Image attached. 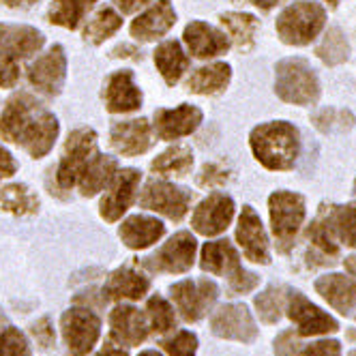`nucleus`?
<instances>
[{
	"instance_id": "f257e3e1",
	"label": "nucleus",
	"mask_w": 356,
	"mask_h": 356,
	"mask_svg": "<svg viewBox=\"0 0 356 356\" xmlns=\"http://www.w3.org/2000/svg\"><path fill=\"white\" fill-rule=\"evenodd\" d=\"M58 131V118L29 92L13 95L0 114V138L19 144L33 159H41L52 150Z\"/></svg>"
},
{
	"instance_id": "f03ea898",
	"label": "nucleus",
	"mask_w": 356,
	"mask_h": 356,
	"mask_svg": "<svg viewBox=\"0 0 356 356\" xmlns=\"http://www.w3.org/2000/svg\"><path fill=\"white\" fill-rule=\"evenodd\" d=\"M249 146L266 170L286 172L294 168L300 155V131L288 120L264 122L251 131Z\"/></svg>"
},
{
	"instance_id": "7ed1b4c3",
	"label": "nucleus",
	"mask_w": 356,
	"mask_h": 356,
	"mask_svg": "<svg viewBox=\"0 0 356 356\" xmlns=\"http://www.w3.org/2000/svg\"><path fill=\"white\" fill-rule=\"evenodd\" d=\"M202 270L211 275L227 277V288H230V296L236 294H249L258 288L260 277L256 273H249L241 266L238 251L230 241H213L202 247Z\"/></svg>"
},
{
	"instance_id": "20e7f679",
	"label": "nucleus",
	"mask_w": 356,
	"mask_h": 356,
	"mask_svg": "<svg viewBox=\"0 0 356 356\" xmlns=\"http://www.w3.org/2000/svg\"><path fill=\"white\" fill-rule=\"evenodd\" d=\"M277 97L294 106H314L320 99V80L305 58H284L275 67Z\"/></svg>"
},
{
	"instance_id": "39448f33",
	"label": "nucleus",
	"mask_w": 356,
	"mask_h": 356,
	"mask_svg": "<svg viewBox=\"0 0 356 356\" xmlns=\"http://www.w3.org/2000/svg\"><path fill=\"white\" fill-rule=\"evenodd\" d=\"M326 24V11L320 3L312 0H298V3L288 5L279 13L275 29L277 35L286 45H309L320 37Z\"/></svg>"
},
{
	"instance_id": "423d86ee",
	"label": "nucleus",
	"mask_w": 356,
	"mask_h": 356,
	"mask_svg": "<svg viewBox=\"0 0 356 356\" xmlns=\"http://www.w3.org/2000/svg\"><path fill=\"white\" fill-rule=\"evenodd\" d=\"M268 215L273 234L277 238V249L288 253L294 247L296 234L307 215L305 209V197L294 191H275L268 197Z\"/></svg>"
},
{
	"instance_id": "0eeeda50",
	"label": "nucleus",
	"mask_w": 356,
	"mask_h": 356,
	"mask_svg": "<svg viewBox=\"0 0 356 356\" xmlns=\"http://www.w3.org/2000/svg\"><path fill=\"white\" fill-rule=\"evenodd\" d=\"M95 152H97V134L88 129V127L75 129L67 138L63 159L56 170V183L60 189H71L78 183L80 174L84 172V168L88 165Z\"/></svg>"
},
{
	"instance_id": "6e6552de",
	"label": "nucleus",
	"mask_w": 356,
	"mask_h": 356,
	"mask_svg": "<svg viewBox=\"0 0 356 356\" xmlns=\"http://www.w3.org/2000/svg\"><path fill=\"white\" fill-rule=\"evenodd\" d=\"M191 191L152 178L140 193V207L152 213H159L172 221H181L191 207Z\"/></svg>"
},
{
	"instance_id": "1a4fd4ad",
	"label": "nucleus",
	"mask_w": 356,
	"mask_h": 356,
	"mask_svg": "<svg viewBox=\"0 0 356 356\" xmlns=\"http://www.w3.org/2000/svg\"><path fill=\"white\" fill-rule=\"evenodd\" d=\"M286 312H288V318L296 324V335L300 337L328 335L339 330V322L333 316L322 312L318 305H314L298 290H288Z\"/></svg>"
},
{
	"instance_id": "9d476101",
	"label": "nucleus",
	"mask_w": 356,
	"mask_h": 356,
	"mask_svg": "<svg viewBox=\"0 0 356 356\" xmlns=\"http://www.w3.org/2000/svg\"><path fill=\"white\" fill-rule=\"evenodd\" d=\"M197 243L191 232H178L165 245H161L155 253L142 260V266L150 273H170L178 275L193 266Z\"/></svg>"
},
{
	"instance_id": "9b49d317",
	"label": "nucleus",
	"mask_w": 356,
	"mask_h": 356,
	"mask_svg": "<svg viewBox=\"0 0 356 356\" xmlns=\"http://www.w3.org/2000/svg\"><path fill=\"white\" fill-rule=\"evenodd\" d=\"M60 328L67 350L73 356H86L99 339L101 320L95 312L86 307H73L63 314Z\"/></svg>"
},
{
	"instance_id": "f8f14e48",
	"label": "nucleus",
	"mask_w": 356,
	"mask_h": 356,
	"mask_svg": "<svg viewBox=\"0 0 356 356\" xmlns=\"http://www.w3.org/2000/svg\"><path fill=\"white\" fill-rule=\"evenodd\" d=\"M170 292H172L176 309L181 312V316L187 322H197L204 318L219 296L217 286L209 282V279H197V282L185 279V282L174 284Z\"/></svg>"
},
{
	"instance_id": "ddd939ff",
	"label": "nucleus",
	"mask_w": 356,
	"mask_h": 356,
	"mask_svg": "<svg viewBox=\"0 0 356 356\" xmlns=\"http://www.w3.org/2000/svg\"><path fill=\"white\" fill-rule=\"evenodd\" d=\"M234 200L225 193H211L191 215V227L202 236H217L227 230L234 219Z\"/></svg>"
},
{
	"instance_id": "4468645a",
	"label": "nucleus",
	"mask_w": 356,
	"mask_h": 356,
	"mask_svg": "<svg viewBox=\"0 0 356 356\" xmlns=\"http://www.w3.org/2000/svg\"><path fill=\"white\" fill-rule=\"evenodd\" d=\"M211 330L221 339H234L243 343H251L258 337V328L251 312L238 302L219 307L211 318Z\"/></svg>"
},
{
	"instance_id": "2eb2a0df",
	"label": "nucleus",
	"mask_w": 356,
	"mask_h": 356,
	"mask_svg": "<svg viewBox=\"0 0 356 356\" xmlns=\"http://www.w3.org/2000/svg\"><path fill=\"white\" fill-rule=\"evenodd\" d=\"M67 78V56L63 45H52L49 52L39 56L29 67V82L43 95L56 97Z\"/></svg>"
},
{
	"instance_id": "dca6fc26",
	"label": "nucleus",
	"mask_w": 356,
	"mask_h": 356,
	"mask_svg": "<svg viewBox=\"0 0 356 356\" xmlns=\"http://www.w3.org/2000/svg\"><path fill=\"white\" fill-rule=\"evenodd\" d=\"M138 185H140V172L136 168H124L116 172L110 183V189L106 191L104 200H101L99 207L101 217L110 223L118 221L127 213V209L131 207Z\"/></svg>"
},
{
	"instance_id": "f3484780",
	"label": "nucleus",
	"mask_w": 356,
	"mask_h": 356,
	"mask_svg": "<svg viewBox=\"0 0 356 356\" xmlns=\"http://www.w3.org/2000/svg\"><path fill=\"white\" fill-rule=\"evenodd\" d=\"M236 241L249 262H253V264L270 262L268 236L264 232L260 215L251 207H243V213H241L238 225H236Z\"/></svg>"
},
{
	"instance_id": "a211bd4d",
	"label": "nucleus",
	"mask_w": 356,
	"mask_h": 356,
	"mask_svg": "<svg viewBox=\"0 0 356 356\" xmlns=\"http://www.w3.org/2000/svg\"><path fill=\"white\" fill-rule=\"evenodd\" d=\"M110 142L122 157H138L152 146V129L146 118L120 120L110 129Z\"/></svg>"
},
{
	"instance_id": "6ab92c4d",
	"label": "nucleus",
	"mask_w": 356,
	"mask_h": 356,
	"mask_svg": "<svg viewBox=\"0 0 356 356\" xmlns=\"http://www.w3.org/2000/svg\"><path fill=\"white\" fill-rule=\"evenodd\" d=\"M45 37L33 26L0 24V60H19L37 54Z\"/></svg>"
},
{
	"instance_id": "aec40b11",
	"label": "nucleus",
	"mask_w": 356,
	"mask_h": 356,
	"mask_svg": "<svg viewBox=\"0 0 356 356\" xmlns=\"http://www.w3.org/2000/svg\"><path fill=\"white\" fill-rule=\"evenodd\" d=\"M183 41L189 54L195 58H215L230 49V39L219 29L204 22H191L183 33Z\"/></svg>"
},
{
	"instance_id": "412c9836",
	"label": "nucleus",
	"mask_w": 356,
	"mask_h": 356,
	"mask_svg": "<svg viewBox=\"0 0 356 356\" xmlns=\"http://www.w3.org/2000/svg\"><path fill=\"white\" fill-rule=\"evenodd\" d=\"M176 24V11L170 0H157L150 9L131 22V37L138 41H157Z\"/></svg>"
},
{
	"instance_id": "4be33fe9",
	"label": "nucleus",
	"mask_w": 356,
	"mask_h": 356,
	"mask_svg": "<svg viewBox=\"0 0 356 356\" xmlns=\"http://www.w3.org/2000/svg\"><path fill=\"white\" fill-rule=\"evenodd\" d=\"M316 292L341 316H350L356 307V277L328 273L316 279Z\"/></svg>"
},
{
	"instance_id": "5701e85b",
	"label": "nucleus",
	"mask_w": 356,
	"mask_h": 356,
	"mask_svg": "<svg viewBox=\"0 0 356 356\" xmlns=\"http://www.w3.org/2000/svg\"><path fill=\"white\" fill-rule=\"evenodd\" d=\"M202 122V110L195 106H178L174 110L155 112V131L161 140H178L193 134Z\"/></svg>"
},
{
	"instance_id": "b1692460",
	"label": "nucleus",
	"mask_w": 356,
	"mask_h": 356,
	"mask_svg": "<svg viewBox=\"0 0 356 356\" xmlns=\"http://www.w3.org/2000/svg\"><path fill=\"white\" fill-rule=\"evenodd\" d=\"M142 92L134 82L131 71H116L106 84V108L112 114H129L140 110Z\"/></svg>"
},
{
	"instance_id": "393cba45",
	"label": "nucleus",
	"mask_w": 356,
	"mask_h": 356,
	"mask_svg": "<svg viewBox=\"0 0 356 356\" xmlns=\"http://www.w3.org/2000/svg\"><path fill=\"white\" fill-rule=\"evenodd\" d=\"M110 326H112V337L127 348L140 346L148 337L146 318L136 307H131V305H118L110 314Z\"/></svg>"
},
{
	"instance_id": "a878e982",
	"label": "nucleus",
	"mask_w": 356,
	"mask_h": 356,
	"mask_svg": "<svg viewBox=\"0 0 356 356\" xmlns=\"http://www.w3.org/2000/svg\"><path fill=\"white\" fill-rule=\"evenodd\" d=\"M165 232V225L148 215H131L129 219H124L120 225V238L129 249H146L150 245H155Z\"/></svg>"
},
{
	"instance_id": "bb28decb",
	"label": "nucleus",
	"mask_w": 356,
	"mask_h": 356,
	"mask_svg": "<svg viewBox=\"0 0 356 356\" xmlns=\"http://www.w3.org/2000/svg\"><path fill=\"white\" fill-rule=\"evenodd\" d=\"M150 288V282L134 266H122L114 270L104 286V296L114 300H140Z\"/></svg>"
},
{
	"instance_id": "cd10ccee",
	"label": "nucleus",
	"mask_w": 356,
	"mask_h": 356,
	"mask_svg": "<svg viewBox=\"0 0 356 356\" xmlns=\"http://www.w3.org/2000/svg\"><path fill=\"white\" fill-rule=\"evenodd\" d=\"M320 219L328 234L346 247H356V204L322 207Z\"/></svg>"
},
{
	"instance_id": "c85d7f7f",
	"label": "nucleus",
	"mask_w": 356,
	"mask_h": 356,
	"mask_svg": "<svg viewBox=\"0 0 356 356\" xmlns=\"http://www.w3.org/2000/svg\"><path fill=\"white\" fill-rule=\"evenodd\" d=\"M116 172H118V161L114 157L99 155V152H95L92 159L88 161V165L84 168V172L78 178L82 195L92 197L99 191H104L112 183V178H114Z\"/></svg>"
},
{
	"instance_id": "c756f323",
	"label": "nucleus",
	"mask_w": 356,
	"mask_h": 356,
	"mask_svg": "<svg viewBox=\"0 0 356 356\" xmlns=\"http://www.w3.org/2000/svg\"><path fill=\"white\" fill-rule=\"evenodd\" d=\"M230 80H232V67L227 63H213L195 69L189 75L187 90L195 95H217L227 88Z\"/></svg>"
},
{
	"instance_id": "7c9ffc66",
	"label": "nucleus",
	"mask_w": 356,
	"mask_h": 356,
	"mask_svg": "<svg viewBox=\"0 0 356 356\" xmlns=\"http://www.w3.org/2000/svg\"><path fill=\"white\" fill-rule=\"evenodd\" d=\"M155 65L161 73V78L165 80V84L174 86L189 69V56L183 52L181 43L170 39V41H163L155 49Z\"/></svg>"
},
{
	"instance_id": "2f4dec72",
	"label": "nucleus",
	"mask_w": 356,
	"mask_h": 356,
	"mask_svg": "<svg viewBox=\"0 0 356 356\" xmlns=\"http://www.w3.org/2000/svg\"><path fill=\"white\" fill-rule=\"evenodd\" d=\"M219 19H221L225 31L230 33V37L234 39V43L243 49V52H249V49L256 45V33H258V26H260V22H258L256 15L230 11V13H223Z\"/></svg>"
},
{
	"instance_id": "473e14b6",
	"label": "nucleus",
	"mask_w": 356,
	"mask_h": 356,
	"mask_svg": "<svg viewBox=\"0 0 356 356\" xmlns=\"http://www.w3.org/2000/svg\"><path fill=\"white\" fill-rule=\"evenodd\" d=\"M0 211L17 217L35 215L39 211V197L26 185H7L0 189Z\"/></svg>"
},
{
	"instance_id": "72a5a7b5",
	"label": "nucleus",
	"mask_w": 356,
	"mask_h": 356,
	"mask_svg": "<svg viewBox=\"0 0 356 356\" xmlns=\"http://www.w3.org/2000/svg\"><path fill=\"white\" fill-rule=\"evenodd\" d=\"M193 168V152L185 144H176L150 163V170L161 176H187Z\"/></svg>"
},
{
	"instance_id": "f704fd0d",
	"label": "nucleus",
	"mask_w": 356,
	"mask_h": 356,
	"mask_svg": "<svg viewBox=\"0 0 356 356\" xmlns=\"http://www.w3.org/2000/svg\"><path fill=\"white\" fill-rule=\"evenodd\" d=\"M120 26H122V17L112 7H104V9H99L92 15V19L86 24L84 39L92 45H99L106 39H110L114 33H118Z\"/></svg>"
},
{
	"instance_id": "c9c22d12",
	"label": "nucleus",
	"mask_w": 356,
	"mask_h": 356,
	"mask_svg": "<svg viewBox=\"0 0 356 356\" xmlns=\"http://www.w3.org/2000/svg\"><path fill=\"white\" fill-rule=\"evenodd\" d=\"M316 54L318 58L328 65V67H335L348 60L350 56V43L346 39V35L339 29H328V33L324 35L322 43L316 47Z\"/></svg>"
},
{
	"instance_id": "e433bc0d",
	"label": "nucleus",
	"mask_w": 356,
	"mask_h": 356,
	"mask_svg": "<svg viewBox=\"0 0 356 356\" xmlns=\"http://www.w3.org/2000/svg\"><path fill=\"white\" fill-rule=\"evenodd\" d=\"M286 292L288 290L282 286H270L262 294L256 296V309L264 324H277L282 320L284 309H286V298H288Z\"/></svg>"
},
{
	"instance_id": "4c0bfd02",
	"label": "nucleus",
	"mask_w": 356,
	"mask_h": 356,
	"mask_svg": "<svg viewBox=\"0 0 356 356\" xmlns=\"http://www.w3.org/2000/svg\"><path fill=\"white\" fill-rule=\"evenodd\" d=\"M86 3L84 0H52V7H49V22L56 24V26L65 29H78L80 22L84 19L86 13Z\"/></svg>"
},
{
	"instance_id": "58836bf2",
	"label": "nucleus",
	"mask_w": 356,
	"mask_h": 356,
	"mask_svg": "<svg viewBox=\"0 0 356 356\" xmlns=\"http://www.w3.org/2000/svg\"><path fill=\"white\" fill-rule=\"evenodd\" d=\"M146 312H148V320H150V328L155 330V333H168L176 326V316H174V309L172 305L155 294L152 298H148V305H146Z\"/></svg>"
},
{
	"instance_id": "ea45409f",
	"label": "nucleus",
	"mask_w": 356,
	"mask_h": 356,
	"mask_svg": "<svg viewBox=\"0 0 356 356\" xmlns=\"http://www.w3.org/2000/svg\"><path fill=\"white\" fill-rule=\"evenodd\" d=\"M314 124L322 134H341L352 129L354 116L348 110H335V108H324L314 116Z\"/></svg>"
},
{
	"instance_id": "a19ab883",
	"label": "nucleus",
	"mask_w": 356,
	"mask_h": 356,
	"mask_svg": "<svg viewBox=\"0 0 356 356\" xmlns=\"http://www.w3.org/2000/svg\"><path fill=\"white\" fill-rule=\"evenodd\" d=\"M0 356H33L29 339L17 328H0Z\"/></svg>"
},
{
	"instance_id": "79ce46f5",
	"label": "nucleus",
	"mask_w": 356,
	"mask_h": 356,
	"mask_svg": "<svg viewBox=\"0 0 356 356\" xmlns=\"http://www.w3.org/2000/svg\"><path fill=\"white\" fill-rule=\"evenodd\" d=\"M163 348L170 356H195L197 337L189 333V330H181V333H176L172 339H168Z\"/></svg>"
},
{
	"instance_id": "37998d69",
	"label": "nucleus",
	"mask_w": 356,
	"mask_h": 356,
	"mask_svg": "<svg viewBox=\"0 0 356 356\" xmlns=\"http://www.w3.org/2000/svg\"><path fill=\"white\" fill-rule=\"evenodd\" d=\"M227 178H230V174H227V170L223 165L207 163L197 174V185L200 187H217V185H223Z\"/></svg>"
},
{
	"instance_id": "c03bdc74",
	"label": "nucleus",
	"mask_w": 356,
	"mask_h": 356,
	"mask_svg": "<svg viewBox=\"0 0 356 356\" xmlns=\"http://www.w3.org/2000/svg\"><path fill=\"white\" fill-rule=\"evenodd\" d=\"M298 356H341V343L337 339H322L298 350Z\"/></svg>"
},
{
	"instance_id": "a18cd8bd",
	"label": "nucleus",
	"mask_w": 356,
	"mask_h": 356,
	"mask_svg": "<svg viewBox=\"0 0 356 356\" xmlns=\"http://www.w3.org/2000/svg\"><path fill=\"white\" fill-rule=\"evenodd\" d=\"M298 337L294 335V330H284L282 335L275 339V354L277 356H298Z\"/></svg>"
},
{
	"instance_id": "49530a36",
	"label": "nucleus",
	"mask_w": 356,
	"mask_h": 356,
	"mask_svg": "<svg viewBox=\"0 0 356 356\" xmlns=\"http://www.w3.org/2000/svg\"><path fill=\"white\" fill-rule=\"evenodd\" d=\"M33 335L37 339V343L45 350L49 346H54V328H52V322H49V318H41L33 324Z\"/></svg>"
},
{
	"instance_id": "de8ad7c7",
	"label": "nucleus",
	"mask_w": 356,
	"mask_h": 356,
	"mask_svg": "<svg viewBox=\"0 0 356 356\" xmlns=\"http://www.w3.org/2000/svg\"><path fill=\"white\" fill-rule=\"evenodd\" d=\"M19 80V67L17 60H0V86L13 88Z\"/></svg>"
},
{
	"instance_id": "09e8293b",
	"label": "nucleus",
	"mask_w": 356,
	"mask_h": 356,
	"mask_svg": "<svg viewBox=\"0 0 356 356\" xmlns=\"http://www.w3.org/2000/svg\"><path fill=\"white\" fill-rule=\"evenodd\" d=\"M15 170H17L15 159L11 157V152L7 148H3V144H0V181H3V178L13 176Z\"/></svg>"
},
{
	"instance_id": "8fccbe9b",
	"label": "nucleus",
	"mask_w": 356,
	"mask_h": 356,
	"mask_svg": "<svg viewBox=\"0 0 356 356\" xmlns=\"http://www.w3.org/2000/svg\"><path fill=\"white\" fill-rule=\"evenodd\" d=\"M114 3H116V7H118L122 13H134V11H138L140 7L148 5L150 0H114Z\"/></svg>"
},
{
	"instance_id": "3c124183",
	"label": "nucleus",
	"mask_w": 356,
	"mask_h": 356,
	"mask_svg": "<svg viewBox=\"0 0 356 356\" xmlns=\"http://www.w3.org/2000/svg\"><path fill=\"white\" fill-rule=\"evenodd\" d=\"M37 0H3L5 7H11V9H26L31 5H35Z\"/></svg>"
},
{
	"instance_id": "603ef678",
	"label": "nucleus",
	"mask_w": 356,
	"mask_h": 356,
	"mask_svg": "<svg viewBox=\"0 0 356 356\" xmlns=\"http://www.w3.org/2000/svg\"><path fill=\"white\" fill-rule=\"evenodd\" d=\"M97 356H127V352L122 350V348H116V346H112V343H108L104 350H101Z\"/></svg>"
},
{
	"instance_id": "864d4df0",
	"label": "nucleus",
	"mask_w": 356,
	"mask_h": 356,
	"mask_svg": "<svg viewBox=\"0 0 356 356\" xmlns=\"http://www.w3.org/2000/svg\"><path fill=\"white\" fill-rule=\"evenodd\" d=\"M251 5H256V7H260L262 11H268V9H273L279 0H249Z\"/></svg>"
},
{
	"instance_id": "5fc2aeb1",
	"label": "nucleus",
	"mask_w": 356,
	"mask_h": 356,
	"mask_svg": "<svg viewBox=\"0 0 356 356\" xmlns=\"http://www.w3.org/2000/svg\"><path fill=\"white\" fill-rule=\"evenodd\" d=\"M346 270L356 277V253H354V256H350V258H346Z\"/></svg>"
},
{
	"instance_id": "6e6d98bb",
	"label": "nucleus",
	"mask_w": 356,
	"mask_h": 356,
	"mask_svg": "<svg viewBox=\"0 0 356 356\" xmlns=\"http://www.w3.org/2000/svg\"><path fill=\"white\" fill-rule=\"evenodd\" d=\"M140 356H161L159 352H155V350H146V352H142Z\"/></svg>"
},
{
	"instance_id": "4d7b16f0",
	"label": "nucleus",
	"mask_w": 356,
	"mask_h": 356,
	"mask_svg": "<svg viewBox=\"0 0 356 356\" xmlns=\"http://www.w3.org/2000/svg\"><path fill=\"white\" fill-rule=\"evenodd\" d=\"M326 3H328V7H330V9H335V7L341 3V0H326Z\"/></svg>"
},
{
	"instance_id": "13d9d810",
	"label": "nucleus",
	"mask_w": 356,
	"mask_h": 356,
	"mask_svg": "<svg viewBox=\"0 0 356 356\" xmlns=\"http://www.w3.org/2000/svg\"><path fill=\"white\" fill-rule=\"evenodd\" d=\"M5 320H7V316L3 314V309H0V326H3V324H5Z\"/></svg>"
},
{
	"instance_id": "bf43d9fd",
	"label": "nucleus",
	"mask_w": 356,
	"mask_h": 356,
	"mask_svg": "<svg viewBox=\"0 0 356 356\" xmlns=\"http://www.w3.org/2000/svg\"><path fill=\"white\" fill-rule=\"evenodd\" d=\"M84 3H86V7H92V5L97 3V0H84Z\"/></svg>"
},
{
	"instance_id": "052dcab7",
	"label": "nucleus",
	"mask_w": 356,
	"mask_h": 356,
	"mask_svg": "<svg viewBox=\"0 0 356 356\" xmlns=\"http://www.w3.org/2000/svg\"><path fill=\"white\" fill-rule=\"evenodd\" d=\"M350 337H352V339H356V330H350Z\"/></svg>"
},
{
	"instance_id": "680f3d73",
	"label": "nucleus",
	"mask_w": 356,
	"mask_h": 356,
	"mask_svg": "<svg viewBox=\"0 0 356 356\" xmlns=\"http://www.w3.org/2000/svg\"><path fill=\"white\" fill-rule=\"evenodd\" d=\"M348 356H356V350H352V352H350Z\"/></svg>"
},
{
	"instance_id": "e2e57ef3",
	"label": "nucleus",
	"mask_w": 356,
	"mask_h": 356,
	"mask_svg": "<svg viewBox=\"0 0 356 356\" xmlns=\"http://www.w3.org/2000/svg\"><path fill=\"white\" fill-rule=\"evenodd\" d=\"M354 193H356V181H354Z\"/></svg>"
}]
</instances>
